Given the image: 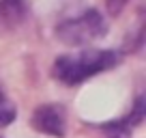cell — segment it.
<instances>
[{
  "instance_id": "8992f818",
  "label": "cell",
  "mask_w": 146,
  "mask_h": 138,
  "mask_svg": "<svg viewBox=\"0 0 146 138\" xmlns=\"http://www.w3.org/2000/svg\"><path fill=\"white\" fill-rule=\"evenodd\" d=\"M127 2L129 0H105V5H108V11H110V15H118L120 11L127 7Z\"/></svg>"
},
{
  "instance_id": "5b68a950",
  "label": "cell",
  "mask_w": 146,
  "mask_h": 138,
  "mask_svg": "<svg viewBox=\"0 0 146 138\" xmlns=\"http://www.w3.org/2000/svg\"><path fill=\"white\" fill-rule=\"evenodd\" d=\"M15 117H17V110H15L13 101L2 93V88H0V127L11 125L15 121Z\"/></svg>"
},
{
  "instance_id": "7a4b0ae2",
  "label": "cell",
  "mask_w": 146,
  "mask_h": 138,
  "mask_svg": "<svg viewBox=\"0 0 146 138\" xmlns=\"http://www.w3.org/2000/svg\"><path fill=\"white\" fill-rule=\"evenodd\" d=\"M105 32H108V22L97 9H86L84 13L62 19L56 26V37L64 46H86L105 37Z\"/></svg>"
},
{
  "instance_id": "3957f363",
  "label": "cell",
  "mask_w": 146,
  "mask_h": 138,
  "mask_svg": "<svg viewBox=\"0 0 146 138\" xmlns=\"http://www.w3.org/2000/svg\"><path fill=\"white\" fill-rule=\"evenodd\" d=\"M32 127L41 134L62 138L67 134V115L58 104H43L32 112Z\"/></svg>"
},
{
  "instance_id": "6da1fadb",
  "label": "cell",
  "mask_w": 146,
  "mask_h": 138,
  "mask_svg": "<svg viewBox=\"0 0 146 138\" xmlns=\"http://www.w3.org/2000/svg\"><path fill=\"white\" fill-rule=\"evenodd\" d=\"M118 60L120 56L114 50H82L75 54L58 56L54 60L52 74L67 86H78L84 80L112 69L114 65H118Z\"/></svg>"
},
{
  "instance_id": "277c9868",
  "label": "cell",
  "mask_w": 146,
  "mask_h": 138,
  "mask_svg": "<svg viewBox=\"0 0 146 138\" xmlns=\"http://www.w3.org/2000/svg\"><path fill=\"white\" fill-rule=\"evenodd\" d=\"M28 17L26 0H0V26L15 28Z\"/></svg>"
}]
</instances>
